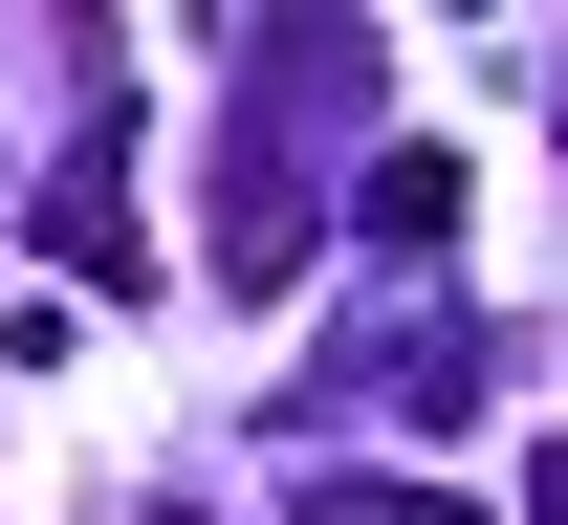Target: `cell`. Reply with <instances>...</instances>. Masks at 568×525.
<instances>
[{"label": "cell", "instance_id": "1", "mask_svg": "<svg viewBox=\"0 0 568 525\" xmlns=\"http://www.w3.org/2000/svg\"><path fill=\"white\" fill-rule=\"evenodd\" d=\"M328 110H372V44L351 22H263V44H241V110H219V285L241 306L306 263V132H328Z\"/></svg>", "mask_w": 568, "mask_h": 525}, {"label": "cell", "instance_id": "2", "mask_svg": "<svg viewBox=\"0 0 568 525\" xmlns=\"http://www.w3.org/2000/svg\"><path fill=\"white\" fill-rule=\"evenodd\" d=\"M351 220H372V263H437V241H459V153H437V132H372L351 153Z\"/></svg>", "mask_w": 568, "mask_h": 525}, {"label": "cell", "instance_id": "3", "mask_svg": "<svg viewBox=\"0 0 568 525\" xmlns=\"http://www.w3.org/2000/svg\"><path fill=\"white\" fill-rule=\"evenodd\" d=\"M67 263L88 285H153V241H132V110H88V153H67Z\"/></svg>", "mask_w": 568, "mask_h": 525}, {"label": "cell", "instance_id": "4", "mask_svg": "<svg viewBox=\"0 0 568 525\" xmlns=\"http://www.w3.org/2000/svg\"><path fill=\"white\" fill-rule=\"evenodd\" d=\"M351 373L394 394V416H481V394H503V351H481V329H372Z\"/></svg>", "mask_w": 568, "mask_h": 525}, {"label": "cell", "instance_id": "5", "mask_svg": "<svg viewBox=\"0 0 568 525\" xmlns=\"http://www.w3.org/2000/svg\"><path fill=\"white\" fill-rule=\"evenodd\" d=\"M306 525H481V504H437V482H306Z\"/></svg>", "mask_w": 568, "mask_h": 525}, {"label": "cell", "instance_id": "6", "mask_svg": "<svg viewBox=\"0 0 568 525\" xmlns=\"http://www.w3.org/2000/svg\"><path fill=\"white\" fill-rule=\"evenodd\" d=\"M153 525H197V504H153Z\"/></svg>", "mask_w": 568, "mask_h": 525}]
</instances>
